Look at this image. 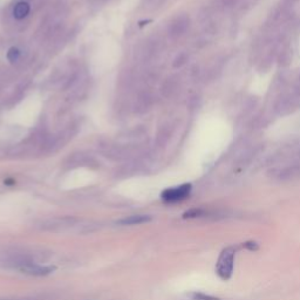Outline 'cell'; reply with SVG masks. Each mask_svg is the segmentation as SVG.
<instances>
[{
    "instance_id": "9c48e42d",
    "label": "cell",
    "mask_w": 300,
    "mask_h": 300,
    "mask_svg": "<svg viewBox=\"0 0 300 300\" xmlns=\"http://www.w3.org/2000/svg\"><path fill=\"white\" fill-rule=\"evenodd\" d=\"M29 12H30V6L25 4V2H20V4H18L14 8V15L18 18V19H21V18L26 17Z\"/></svg>"
},
{
    "instance_id": "ba28073f",
    "label": "cell",
    "mask_w": 300,
    "mask_h": 300,
    "mask_svg": "<svg viewBox=\"0 0 300 300\" xmlns=\"http://www.w3.org/2000/svg\"><path fill=\"white\" fill-rule=\"evenodd\" d=\"M291 59H292V49H291L290 46H285L284 48H281L279 53V64L286 66V65L290 64Z\"/></svg>"
},
{
    "instance_id": "7a4b0ae2",
    "label": "cell",
    "mask_w": 300,
    "mask_h": 300,
    "mask_svg": "<svg viewBox=\"0 0 300 300\" xmlns=\"http://www.w3.org/2000/svg\"><path fill=\"white\" fill-rule=\"evenodd\" d=\"M299 103L300 97L293 91L292 93H287V94H283L279 97L276 104H274V110L279 115H285V114H289L293 109H296Z\"/></svg>"
},
{
    "instance_id": "7c38bea8",
    "label": "cell",
    "mask_w": 300,
    "mask_h": 300,
    "mask_svg": "<svg viewBox=\"0 0 300 300\" xmlns=\"http://www.w3.org/2000/svg\"><path fill=\"white\" fill-rule=\"evenodd\" d=\"M244 246H245L247 250H251V251H255V250L258 249V244L255 242H247L244 244Z\"/></svg>"
},
{
    "instance_id": "52a82bcc",
    "label": "cell",
    "mask_w": 300,
    "mask_h": 300,
    "mask_svg": "<svg viewBox=\"0 0 300 300\" xmlns=\"http://www.w3.org/2000/svg\"><path fill=\"white\" fill-rule=\"evenodd\" d=\"M239 0H215V6L221 12H228L236 7Z\"/></svg>"
},
{
    "instance_id": "8992f818",
    "label": "cell",
    "mask_w": 300,
    "mask_h": 300,
    "mask_svg": "<svg viewBox=\"0 0 300 300\" xmlns=\"http://www.w3.org/2000/svg\"><path fill=\"white\" fill-rule=\"evenodd\" d=\"M151 221L150 216L147 215H134V216H129V217L120 219L117 221V223L121 225H138V224H143V223H148Z\"/></svg>"
},
{
    "instance_id": "4fadbf2b",
    "label": "cell",
    "mask_w": 300,
    "mask_h": 300,
    "mask_svg": "<svg viewBox=\"0 0 300 300\" xmlns=\"http://www.w3.org/2000/svg\"><path fill=\"white\" fill-rule=\"evenodd\" d=\"M295 92L300 97V75H299L298 80H297V85H296V87H295Z\"/></svg>"
},
{
    "instance_id": "277c9868",
    "label": "cell",
    "mask_w": 300,
    "mask_h": 300,
    "mask_svg": "<svg viewBox=\"0 0 300 300\" xmlns=\"http://www.w3.org/2000/svg\"><path fill=\"white\" fill-rule=\"evenodd\" d=\"M24 273L31 274V276H47L51 272L54 271L53 267H41L36 264H26L21 267Z\"/></svg>"
},
{
    "instance_id": "5b68a950",
    "label": "cell",
    "mask_w": 300,
    "mask_h": 300,
    "mask_svg": "<svg viewBox=\"0 0 300 300\" xmlns=\"http://www.w3.org/2000/svg\"><path fill=\"white\" fill-rule=\"evenodd\" d=\"M189 27V18L187 15H182L176 19L171 25V33L174 35H182Z\"/></svg>"
},
{
    "instance_id": "30bf717a",
    "label": "cell",
    "mask_w": 300,
    "mask_h": 300,
    "mask_svg": "<svg viewBox=\"0 0 300 300\" xmlns=\"http://www.w3.org/2000/svg\"><path fill=\"white\" fill-rule=\"evenodd\" d=\"M204 213L203 210L200 209H193L189 210V211H187L184 213V218H196V217H200Z\"/></svg>"
},
{
    "instance_id": "6da1fadb",
    "label": "cell",
    "mask_w": 300,
    "mask_h": 300,
    "mask_svg": "<svg viewBox=\"0 0 300 300\" xmlns=\"http://www.w3.org/2000/svg\"><path fill=\"white\" fill-rule=\"evenodd\" d=\"M234 256H236V250L233 246L224 249L219 255L217 265H216V273L222 280H229L233 276Z\"/></svg>"
},
{
    "instance_id": "3957f363",
    "label": "cell",
    "mask_w": 300,
    "mask_h": 300,
    "mask_svg": "<svg viewBox=\"0 0 300 300\" xmlns=\"http://www.w3.org/2000/svg\"><path fill=\"white\" fill-rule=\"evenodd\" d=\"M191 193V184H182L176 188H169L163 191L161 197L167 203H177L187 199Z\"/></svg>"
},
{
    "instance_id": "8fae6325",
    "label": "cell",
    "mask_w": 300,
    "mask_h": 300,
    "mask_svg": "<svg viewBox=\"0 0 300 300\" xmlns=\"http://www.w3.org/2000/svg\"><path fill=\"white\" fill-rule=\"evenodd\" d=\"M194 298L196 300H219V298H216V297L204 295V293H195Z\"/></svg>"
},
{
    "instance_id": "5bb4252c",
    "label": "cell",
    "mask_w": 300,
    "mask_h": 300,
    "mask_svg": "<svg viewBox=\"0 0 300 300\" xmlns=\"http://www.w3.org/2000/svg\"><path fill=\"white\" fill-rule=\"evenodd\" d=\"M299 0H285V4L284 5H286V6H289V7H291V6H292L293 4H296V2H298Z\"/></svg>"
}]
</instances>
